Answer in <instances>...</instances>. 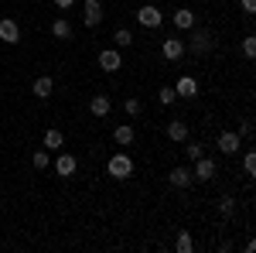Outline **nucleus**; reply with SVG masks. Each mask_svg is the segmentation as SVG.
I'll use <instances>...</instances> for the list:
<instances>
[{"label": "nucleus", "mask_w": 256, "mask_h": 253, "mask_svg": "<svg viewBox=\"0 0 256 253\" xmlns=\"http://www.w3.org/2000/svg\"><path fill=\"white\" fill-rule=\"evenodd\" d=\"M106 175L116 178V181H126V178H134V157L126 154V151H116V154L106 161Z\"/></svg>", "instance_id": "f257e3e1"}, {"label": "nucleus", "mask_w": 256, "mask_h": 253, "mask_svg": "<svg viewBox=\"0 0 256 253\" xmlns=\"http://www.w3.org/2000/svg\"><path fill=\"white\" fill-rule=\"evenodd\" d=\"M184 48H192L195 55H208L216 48V35L208 28H192V41H184Z\"/></svg>", "instance_id": "f03ea898"}, {"label": "nucleus", "mask_w": 256, "mask_h": 253, "mask_svg": "<svg viewBox=\"0 0 256 253\" xmlns=\"http://www.w3.org/2000/svg\"><path fill=\"white\" fill-rule=\"evenodd\" d=\"M137 21H140V28L158 31L160 24H164V11H160V7H154V4H144V7L137 11Z\"/></svg>", "instance_id": "7ed1b4c3"}, {"label": "nucleus", "mask_w": 256, "mask_h": 253, "mask_svg": "<svg viewBox=\"0 0 256 253\" xmlns=\"http://www.w3.org/2000/svg\"><path fill=\"white\" fill-rule=\"evenodd\" d=\"M102 18H106L102 0H86V4H82V24H86V28H99Z\"/></svg>", "instance_id": "20e7f679"}, {"label": "nucleus", "mask_w": 256, "mask_h": 253, "mask_svg": "<svg viewBox=\"0 0 256 253\" xmlns=\"http://www.w3.org/2000/svg\"><path fill=\"white\" fill-rule=\"evenodd\" d=\"M216 171H218V164L216 161H212V157H195V168H192V178H195V181H212V178H216Z\"/></svg>", "instance_id": "39448f33"}, {"label": "nucleus", "mask_w": 256, "mask_h": 253, "mask_svg": "<svg viewBox=\"0 0 256 253\" xmlns=\"http://www.w3.org/2000/svg\"><path fill=\"white\" fill-rule=\"evenodd\" d=\"M99 69L110 72V76L120 72V69H123V55H120V48H102V52H99Z\"/></svg>", "instance_id": "423d86ee"}, {"label": "nucleus", "mask_w": 256, "mask_h": 253, "mask_svg": "<svg viewBox=\"0 0 256 253\" xmlns=\"http://www.w3.org/2000/svg\"><path fill=\"white\" fill-rule=\"evenodd\" d=\"M216 147L222 151V154H236L239 147H242V137H239L236 130H222L218 140H216Z\"/></svg>", "instance_id": "0eeeda50"}, {"label": "nucleus", "mask_w": 256, "mask_h": 253, "mask_svg": "<svg viewBox=\"0 0 256 253\" xmlns=\"http://www.w3.org/2000/svg\"><path fill=\"white\" fill-rule=\"evenodd\" d=\"M76 171H79V161H76V154H68V151H65V154L55 157V175H58V178H72Z\"/></svg>", "instance_id": "6e6552de"}, {"label": "nucleus", "mask_w": 256, "mask_h": 253, "mask_svg": "<svg viewBox=\"0 0 256 253\" xmlns=\"http://www.w3.org/2000/svg\"><path fill=\"white\" fill-rule=\"evenodd\" d=\"M0 41L4 45H18L20 41V28L14 18H0Z\"/></svg>", "instance_id": "1a4fd4ad"}, {"label": "nucleus", "mask_w": 256, "mask_h": 253, "mask_svg": "<svg viewBox=\"0 0 256 253\" xmlns=\"http://www.w3.org/2000/svg\"><path fill=\"white\" fill-rule=\"evenodd\" d=\"M168 181H171L174 188H192V185H195V178H192V168H184V164H178V168H171V175H168Z\"/></svg>", "instance_id": "9d476101"}, {"label": "nucleus", "mask_w": 256, "mask_h": 253, "mask_svg": "<svg viewBox=\"0 0 256 253\" xmlns=\"http://www.w3.org/2000/svg\"><path fill=\"white\" fill-rule=\"evenodd\" d=\"M184 52H188V48H184V41H181V38H164V45H160V55H164L168 62H178Z\"/></svg>", "instance_id": "9b49d317"}, {"label": "nucleus", "mask_w": 256, "mask_h": 253, "mask_svg": "<svg viewBox=\"0 0 256 253\" xmlns=\"http://www.w3.org/2000/svg\"><path fill=\"white\" fill-rule=\"evenodd\" d=\"M174 93H178L181 99H195V96H198V82H195V76H178Z\"/></svg>", "instance_id": "f8f14e48"}, {"label": "nucleus", "mask_w": 256, "mask_h": 253, "mask_svg": "<svg viewBox=\"0 0 256 253\" xmlns=\"http://www.w3.org/2000/svg\"><path fill=\"white\" fill-rule=\"evenodd\" d=\"M110 110H113V99L106 96V93H96V96L89 99V113H92V117H106V113H110Z\"/></svg>", "instance_id": "ddd939ff"}, {"label": "nucleus", "mask_w": 256, "mask_h": 253, "mask_svg": "<svg viewBox=\"0 0 256 253\" xmlns=\"http://www.w3.org/2000/svg\"><path fill=\"white\" fill-rule=\"evenodd\" d=\"M31 93H34L38 99H48L52 93H55V79L52 76H38L34 82H31Z\"/></svg>", "instance_id": "4468645a"}, {"label": "nucleus", "mask_w": 256, "mask_h": 253, "mask_svg": "<svg viewBox=\"0 0 256 253\" xmlns=\"http://www.w3.org/2000/svg\"><path fill=\"white\" fill-rule=\"evenodd\" d=\"M171 21H174L178 31H192V28H195V11L181 7V11H174V14H171Z\"/></svg>", "instance_id": "2eb2a0df"}, {"label": "nucleus", "mask_w": 256, "mask_h": 253, "mask_svg": "<svg viewBox=\"0 0 256 253\" xmlns=\"http://www.w3.org/2000/svg\"><path fill=\"white\" fill-rule=\"evenodd\" d=\"M113 140H116L120 147H130V144H134V140H137V130H134V127H130V123H120L116 130H113Z\"/></svg>", "instance_id": "dca6fc26"}, {"label": "nucleus", "mask_w": 256, "mask_h": 253, "mask_svg": "<svg viewBox=\"0 0 256 253\" xmlns=\"http://www.w3.org/2000/svg\"><path fill=\"white\" fill-rule=\"evenodd\" d=\"M168 137H171L174 144H184V140H188V123H184V120H171V123H168Z\"/></svg>", "instance_id": "f3484780"}, {"label": "nucleus", "mask_w": 256, "mask_h": 253, "mask_svg": "<svg viewBox=\"0 0 256 253\" xmlns=\"http://www.w3.org/2000/svg\"><path fill=\"white\" fill-rule=\"evenodd\" d=\"M41 144H44V151H58L62 144H65V134H62V130H55V127H48Z\"/></svg>", "instance_id": "a211bd4d"}, {"label": "nucleus", "mask_w": 256, "mask_h": 253, "mask_svg": "<svg viewBox=\"0 0 256 253\" xmlns=\"http://www.w3.org/2000/svg\"><path fill=\"white\" fill-rule=\"evenodd\" d=\"M52 38L68 41V38H72V24H68L65 18H55V21H52Z\"/></svg>", "instance_id": "6ab92c4d"}, {"label": "nucleus", "mask_w": 256, "mask_h": 253, "mask_svg": "<svg viewBox=\"0 0 256 253\" xmlns=\"http://www.w3.org/2000/svg\"><path fill=\"white\" fill-rule=\"evenodd\" d=\"M174 250L178 253H192V250H195V239H192V233H188V229H181V233H178Z\"/></svg>", "instance_id": "aec40b11"}, {"label": "nucleus", "mask_w": 256, "mask_h": 253, "mask_svg": "<svg viewBox=\"0 0 256 253\" xmlns=\"http://www.w3.org/2000/svg\"><path fill=\"white\" fill-rule=\"evenodd\" d=\"M130 45H134V35L126 28H116L113 31V48H130Z\"/></svg>", "instance_id": "412c9836"}, {"label": "nucleus", "mask_w": 256, "mask_h": 253, "mask_svg": "<svg viewBox=\"0 0 256 253\" xmlns=\"http://www.w3.org/2000/svg\"><path fill=\"white\" fill-rule=\"evenodd\" d=\"M218 212H222V219H232V212H236V198H232V195H222V198H218Z\"/></svg>", "instance_id": "4be33fe9"}, {"label": "nucleus", "mask_w": 256, "mask_h": 253, "mask_svg": "<svg viewBox=\"0 0 256 253\" xmlns=\"http://www.w3.org/2000/svg\"><path fill=\"white\" fill-rule=\"evenodd\" d=\"M158 99H160V106H171V103L178 99L174 86H160V89H158Z\"/></svg>", "instance_id": "5701e85b"}, {"label": "nucleus", "mask_w": 256, "mask_h": 253, "mask_svg": "<svg viewBox=\"0 0 256 253\" xmlns=\"http://www.w3.org/2000/svg\"><path fill=\"white\" fill-rule=\"evenodd\" d=\"M31 164H34V168H38V171H44V168H48V164H52V154H48V151H44V147H41V151H34V157H31Z\"/></svg>", "instance_id": "b1692460"}, {"label": "nucleus", "mask_w": 256, "mask_h": 253, "mask_svg": "<svg viewBox=\"0 0 256 253\" xmlns=\"http://www.w3.org/2000/svg\"><path fill=\"white\" fill-rule=\"evenodd\" d=\"M202 154H205V151H202L198 140H184V157H188V161H195V157H202Z\"/></svg>", "instance_id": "393cba45"}, {"label": "nucleus", "mask_w": 256, "mask_h": 253, "mask_svg": "<svg viewBox=\"0 0 256 253\" xmlns=\"http://www.w3.org/2000/svg\"><path fill=\"white\" fill-rule=\"evenodd\" d=\"M123 110H126V117H140V110H144V103H140L137 96H130L126 103H123Z\"/></svg>", "instance_id": "a878e982"}, {"label": "nucleus", "mask_w": 256, "mask_h": 253, "mask_svg": "<svg viewBox=\"0 0 256 253\" xmlns=\"http://www.w3.org/2000/svg\"><path fill=\"white\" fill-rule=\"evenodd\" d=\"M242 171H246L250 178L256 175V154H253V151H246V154H242Z\"/></svg>", "instance_id": "bb28decb"}, {"label": "nucleus", "mask_w": 256, "mask_h": 253, "mask_svg": "<svg viewBox=\"0 0 256 253\" xmlns=\"http://www.w3.org/2000/svg\"><path fill=\"white\" fill-rule=\"evenodd\" d=\"M242 55H246V59H253V55H256V38H253V35L242 38Z\"/></svg>", "instance_id": "cd10ccee"}, {"label": "nucleus", "mask_w": 256, "mask_h": 253, "mask_svg": "<svg viewBox=\"0 0 256 253\" xmlns=\"http://www.w3.org/2000/svg\"><path fill=\"white\" fill-rule=\"evenodd\" d=\"M239 137H242V140H250V137H253V123H250V120H242V127H239Z\"/></svg>", "instance_id": "c85d7f7f"}, {"label": "nucleus", "mask_w": 256, "mask_h": 253, "mask_svg": "<svg viewBox=\"0 0 256 253\" xmlns=\"http://www.w3.org/2000/svg\"><path fill=\"white\" fill-rule=\"evenodd\" d=\"M239 7H242L246 14H256V0H239Z\"/></svg>", "instance_id": "c756f323"}, {"label": "nucleus", "mask_w": 256, "mask_h": 253, "mask_svg": "<svg viewBox=\"0 0 256 253\" xmlns=\"http://www.w3.org/2000/svg\"><path fill=\"white\" fill-rule=\"evenodd\" d=\"M52 4H55L58 11H68V7H76V0H52Z\"/></svg>", "instance_id": "7c9ffc66"}]
</instances>
